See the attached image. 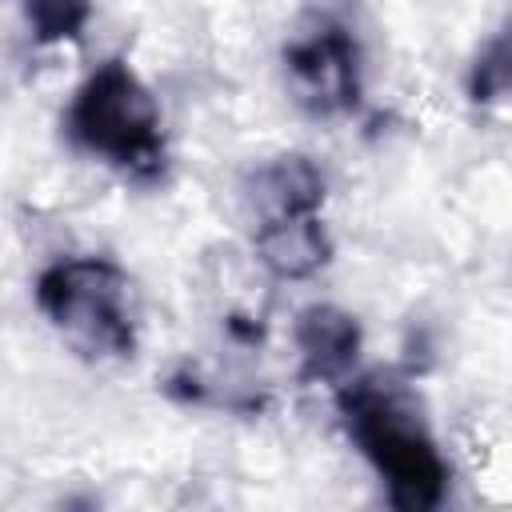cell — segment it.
I'll return each instance as SVG.
<instances>
[{"mask_svg": "<svg viewBox=\"0 0 512 512\" xmlns=\"http://www.w3.org/2000/svg\"><path fill=\"white\" fill-rule=\"evenodd\" d=\"M336 408L344 416L348 440L376 468L388 488L392 508L400 512H432L448 496V464L412 404V396L384 380L364 376L340 388Z\"/></svg>", "mask_w": 512, "mask_h": 512, "instance_id": "1", "label": "cell"}, {"mask_svg": "<svg viewBox=\"0 0 512 512\" xmlns=\"http://www.w3.org/2000/svg\"><path fill=\"white\" fill-rule=\"evenodd\" d=\"M36 308L52 332L88 364L136 352L140 308L128 272L104 256H68L36 276Z\"/></svg>", "mask_w": 512, "mask_h": 512, "instance_id": "2", "label": "cell"}, {"mask_svg": "<svg viewBox=\"0 0 512 512\" xmlns=\"http://www.w3.org/2000/svg\"><path fill=\"white\" fill-rule=\"evenodd\" d=\"M68 136L136 184H156L168 168L160 108L128 60H104L68 104Z\"/></svg>", "mask_w": 512, "mask_h": 512, "instance_id": "3", "label": "cell"}, {"mask_svg": "<svg viewBox=\"0 0 512 512\" xmlns=\"http://www.w3.org/2000/svg\"><path fill=\"white\" fill-rule=\"evenodd\" d=\"M284 72L296 100L316 116L352 112L360 104V92H364L360 44L336 20H324L304 36H296L284 48Z\"/></svg>", "mask_w": 512, "mask_h": 512, "instance_id": "4", "label": "cell"}, {"mask_svg": "<svg viewBox=\"0 0 512 512\" xmlns=\"http://www.w3.org/2000/svg\"><path fill=\"white\" fill-rule=\"evenodd\" d=\"M244 204H248V212H252L256 224L292 220V216H316L320 204H324V176L300 152L272 156V160H264L260 168L248 172V180H244Z\"/></svg>", "mask_w": 512, "mask_h": 512, "instance_id": "5", "label": "cell"}, {"mask_svg": "<svg viewBox=\"0 0 512 512\" xmlns=\"http://www.w3.org/2000/svg\"><path fill=\"white\" fill-rule=\"evenodd\" d=\"M292 340H296V352H300V376L304 380L340 384L352 372L364 336H360L356 316H348L344 308L312 304L296 316Z\"/></svg>", "mask_w": 512, "mask_h": 512, "instance_id": "6", "label": "cell"}, {"mask_svg": "<svg viewBox=\"0 0 512 512\" xmlns=\"http://www.w3.org/2000/svg\"><path fill=\"white\" fill-rule=\"evenodd\" d=\"M252 248H256V260L276 280H308L332 260V236H328L320 212L256 224L252 228Z\"/></svg>", "mask_w": 512, "mask_h": 512, "instance_id": "7", "label": "cell"}, {"mask_svg": "<svg viewBox=\"0 0 512 512\" xmlns=\"http://www.w3.org/2000/svg\"><path fill=\"white\" fill-rule=\"evenodd\" d=\"M36 44L80 40L92 20V0H16Z\"/></svg>", "mask_w": 512, "mask_h": 512, "instance_id": "8", "label": "cell"}, {"mask_svg": "<svg viewBox=\"0 0 512 512\" xmlns=\"http://www.w3.org/2000/svg\"><path fill=\"white\" fill-rule=\"evenodd\" d=\"M504 88H508V44H504V36H496V40L476 56L468 92H472L476 104H492V100L504 96Z\"/></svg>", "mask_w": 512, "mask_h": 512, "instance_id": "9", "label": "cell"}]
</instances>
